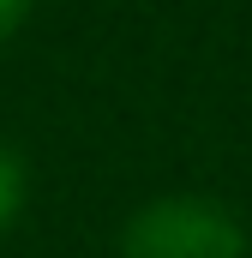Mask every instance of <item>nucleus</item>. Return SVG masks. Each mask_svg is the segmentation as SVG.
<instances>
[{
  "label": "nucleus",
  "mask_w": 252,
  "mask_h": 258,
  "mask_svg": "<svg viewBox=\"0 0 252 258\" xmlns=\"http://www.w3.org/2000/svg\"><path fill=\"white\" fill-rule=\"evenodd\" d=\"M126 258H246V228L204 192H162L138 204L120 228Z\"/></svg>",
  "instance_id": "obj_1"
},
{
  "label": "nucleus",
  "mask_w": 252,
  "mask_h": 258,
  "mask_svg": "<svg viewBox=\"0 0 252 258\" xmlns=\"http://www.w3.org/2000/svg\"><path fill=\"white\" fill-rule=\"evenodd\" d=\"M18 210H24V162H18V150L0 138V228H6Z\"/></svg>",
  "instance_id": "obj_2"
},
{
  "label": "nucleus",
  "mask_w": 252,
  "mask_h": 258,
  "mask_svg": "<svg viewBox=\"0 0 252 258\" xmlns=\"http://www.w3.org/2000/svg\"><path fill=\"white\" fill-rule=\"evenodd\" d=\"M30 6H36V0H0V42H12V36L30 24Z\"/></svg>",
  "instance_id": "obj_3"
}]
</instances>
